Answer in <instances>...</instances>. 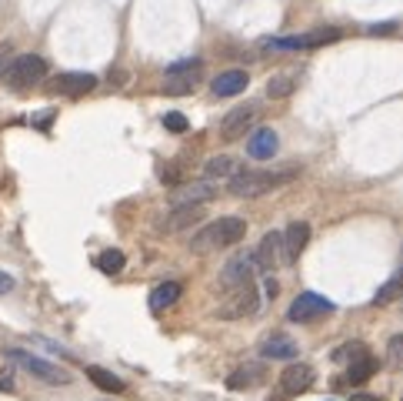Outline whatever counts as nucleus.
<instances>
[{"instance_id":"f257e3e1","label":"nucleus","mask_w":403,"mask_h":401,"mask_svg":"<svg viewBox=\"0 0 403 401\" xmlns=\"http://www.w3.org/2000/svg\"><path fill=\"white\" fill-rule=\"evenodd\" d=\"M300 167L297 164H290V167H283V171H237L230 174L227 181V191L234 194V198H260V194H267V191H274V187H283V184H290V181H297Z\"/></svg>"},{"instance_id":"f03ea898","label":"nucleus","mask_w":403,"mask_h":401,"mask_svg":"<svg viewBox=\"0 0 403 401\" xmlns=\"http://www.w3.org/2000/svg\"><path fill=\"white\" fill-rule=\"evenodd\" d=\"M243 234H247V221L243 218H220V221H210L207 227H200L193 234L190 251L207 254L213 247H230L237 241H243Z\"/></svg>"},{"instance_id":"7ed1b4c3","label":"nucleus","mask_w":403,"mask_h":401,"mask_svg":"<svg viewBox=\"0 0 403 401\" xmlns=\"http://www.w3.org/2000/svg\"><path fill=\"white\" fill-rule=\"evenodd\" d=\"M200 74H204L200 57H184L164 70V90L167 94H190L200 84Z\"/></svg>"},{"instance_id":"20e7f679","label":"nucleus","mask_w":403,"mask_h":401,"mask_svg":"<svg viewBox=\"0 0 403 401\" xmlns=\"http://www.w3.org/2000/svg\"><path fill=\"white\" fill-rule=\"evenodd\" d=\"M43 77H47V61L41 54H21V57H14V64L7 70V84L14 90L34 88V84H41Z\"/></svg>"},{"instance_id":"39448f33","label":"nucleus","mask_w":403,"mask_h":401,"mask_svg":"<svg viewBox=\"0 0 403 401\" xmlns=\"http://www.w3.org/2000/svg\"><path fill=\"white\" fill-rule=\"evenodd\" d=\"M323 314H334V301H327V298H320L314 291H303L297 301L287 308V318L290 321H297V325H310V321H317Z\"/></svg>"},{"instance_id":"423d86ee","label":"nucleus","mask_w":403,"mask_h":401,"mask_svg":"<svg viewBox=\"0 0 403 401\" xmlns=\"http://www.w3.org/2000/svg\"><path fill=\"white\" fill-rule=\"evenodd\" d=\"M7 358H14L17 364H23L34 378L47 381V384H67L70 375H67L64 368H57V364H50V361H43V358H34L27 355V351H17V348H7Z\"/></svg>"},{"instance_id":"0eeeda50","label":"nucleus","mask_w":403,"mask_h":401,"mask_svg":"<svg viewBox=\"0 0 403 401\" xmlns=\"http://www.w3.org/2000/svg\"><path fill=\"white\" fill-rule=\"evenodd\" d=\"M260 311V294H257V288H254V281H247V285H240L237 288V294L220 308V318H250V314H257Z\"/></svg>"},{"instance_id":"6e6552de","label":"nucleus","mask_w":403,"mask_h":401,"mask_svg":"<svg viewBox=\"0 0 403 401\" xmlns=\"http://www.w3.org/2000/svg\"><path fill=\"white\" fill-rule=\"evenodd\" d=\"M254 271H257V258L250 251H243V254H237V258H230V261L224 265L220 285H224V288H240V285L254 281Z\"/></svg>"},{"instance_id":"1a4fd4ad","label":"nucleus","mask_w":403,"mask_h":401,"mask_svg":"<svg viewBox=\"0 0 403 401\" xmlns=\"http://www.w3.org/2000/svg\"><path fill=\"white\" fill-rule=\"evenodd\" d=\"M254 121H257V104H240V107L224 114V121H220V137H224V141H237V137H243V134L250 131Z\"/></svg>"},{"instance_id":"9d476101","label":"nucleus","mask_w":403,"mask_h":401,"mask_svg":"<svg viewBox=\"0 0 403 401\" xmlns=\"http://www.w3.org/2000/svg\"><path fill=\"white\" fill-rule=\"evenodd\" d=\"M204 218V204H173L167 214L160 218V231L164 234H173V231H184V227H190V224H197Z\"/></svg>"},{"instance_id":"9b49d317","label":"nucleus","mask_w":403,"mask_h":401,"mask_svg":"<svg viewBox=\"0 0 403 401\" xmlns=\"http://www.w3.org/2000/svg\"><path fill=\"white\" fill-rule=\"evenodd\" d=\"M50 88L57 94H67V97H80V94H90L97 88V77L94 74H84V70H67V74H57Z\"/></svg>"},{"instance_id":"f8f14e48","label":"nucleus","mask_w":403,"mask_h":401,"mask_svg":"<svg viewBox=\"0 0 403 401\" xmlns=\"http://www.w3.org/2000/svg\"><path fill=\"white\" fill-rule=\"evenodd\" d=\"M260 355L263 358H280V361H290V358L297 355V341L290 338V334H283V331H270V334H263L260 338Z\"/></svg>"},{"instance_id":"ddd939ff","label":"nucleus","mask_w":403,"mask_h":401,"mask_svg":"<svg viewBox=\"0 0 403 401\" xmlns=\"http://www.w3.org/2000/svg\"><path fill=\"white\" fill-rule=\"evenodd\" d=\"M280 254H283V234H276V231H270V234H263V241H260V247L254 251L257 258V271H274L276 261H280Z\"/></svg>"},{"instance_id":"4468645a","label":"nucleus","mask_w":403,"mask_h":401,"mask_svg":"<svg viewBox=\"0 0 403 401\" xmlns=\"http://www.w3.org/2000/svg\"><path fill=\"white\" fill-rule=\"evenodd\" d=\"M310 241V224L307 221H294L287 231H283V261H297L300 254H303V247Z\"/></svg>"},{"instance_id":"2eb2a0df","label":"nucleus","mask_w":403,"mask_h":401,"mask_svg":"<svg viewBox=\"0 0 403 401\" xmlns=\"http://www.w3.org/2000/svg\"><path fill=\"white\" fill-rule=\"evenodd\" d=\"M250 84V77H247V70H224V74H217L210 81V90L217 97H237V94H243Z\"/></svg>"},{"instance_id":"dca6fc26","label":"nucleus","mask_w":403,"mask_h":401,"mask_svg":"<svg viewBox=\"0 0 403 401\" xmlns=\"http://www.w3.org/2000/svg\"><path fill=\"white\" fill-rule=\"evenodd\" d=\"M280 388L287 395H303L307 388H314V368L310 364H290L283 375H280Z\"/></svg>"},{"instance_id":"f3484780","label":"nucleus","mask_w":403,"mask_h":401,"mask_svg":"<svg viewBox=\"0 0 403 401\" xmlns=\"http://www.w3.org/2000/svg\"><path fill=\"white\" fill-rule=\"evenodd\" d=\"M276 147H280V137H276L274 127H260V131H254L250 134V141H247V154L254 157V161L274 157Z\"/></svg>"},{"instance_id":"a211bd4d","label":"nucleus","mask_w":403,"mask_h":401,"mask_svg":"<svg viewBox=\"0 0 403 401\" xmlns=\"http://www.w3.org/2000/svg\"><path fill=\"white\" fill-rule=\"evenodd\" d=\"M180 285L177 281H164V285H157V288L150 291V311H167L170 305H177V298H180Z\"/></svg>"},{"instance_id":"6ab92c4d","label":"nucleus","mask_w":403,"mask_h":401,"mask_svg":"<svg viewBox=\"0 0 403 401\" xmlns=\"http://www.w3.org/2000/svg\"><path fill=\"white\" fill-rule=\"evenodd\" d=\"M373 375H377V358L363 355V358H357V361H350L347 381H350V384H363V381H370Z\"/></svg>"},{"instance_id":"aec40b11","label":"nucleus","mask_w":403,"mask_h":401,"mask_svg":"<svg viewBox=\"0 0 403 401\" xmlns=\"http://www.w3.org/2000/svg\"><path fill=\"white\" fill-rule=\"evenodd\" d=\"M217 194V187L207 184V181H200V184H187L180 194H177V204H204V200H210Z\"/></svg>"},{"instance_id":"412c9836","label":"nucleus","mask_w":403,"mask_h":401,"mask_svg":"<svg viewBox=\"0 0 403 401\" xmlns=\"http://www.w3.org/2000/svg\"><path fill=\"white\" fill-rule=\"evenodd\" d=\"M87 378L94 381L100 391H110V395H117V391H124V381L117 378V375H110L107 368H97V364H90L87 368Z\"/></svg>"},{"instance_id":"4be33fe9","label":"nucleus","mask_w":403,"mask_h":401,"mask_svg":"<svg viewBox=\"0 0 403 401\" xmlns=\"http://www.w3.org/2000/svg\"><path fill=\"white\" fill-rule=\"evenodd\" d=\"M400 294H403V267L390 278V281H383L380 285V291L373 294V305H377V308H380V305H390V301H397Z\"/></svg>"},{"instance_id":"5701e85b","label":"nucleus","mask_w":403,"mask_h":401,"mask_svg":"<svg viewBox=\"0 0 403 401\" xmlns=\"http://www.w3.org/2000/svg\"><path fill=\"white\" fill-rule=\"evenodd\" d=\"M204 174L207 178H230V174H237V161L227 154H217L204 164Z\"/></svg>"},{"instance_id":"b1692460","label":"nucleus","mask_w":403,"mask_h":401,"mask_svg":"<svg viewBox=\"0 0 403 401\" xmlns=\"http://www.w3.org/2000/svg\"><path fill=\"white\" fill-rule=\"evenodd\" d=\"M127 265V258H124V251H117V247H107L97 254V267L104 271V274H120Z\"/></svg>"},{"instance_id":"393cba45","label":"nucleus","mask_w":403,"mask_h":401,"mask_svg":"<svg viewBox=\"0 0 403 401\" xmlns=\"http://www.w3.org/2000/svg\"><path fill=\"white\" fill-rule=\"evenodd\" d=\"M263 381V368L260 364H250V368H237L234 375L227 378L230 388H250V384H260Z\"/></svg>"},{"instance_id":"a878e982","label":"nucleus","mask_w":403,"mask_h":401,"mask_svg":"<svg viewBox=\"0 0 403 401\" xmlns=\"http://www.w3.org/2000/svg\"><path fill=\"white\" fill-rule=\"evenodd\" d=\"M303 37V50H310V47H323V44H334L340 37L337 27H320V30H310V34H300Z\"/></svg>"},{"instance_id":"bb28decb","label":"nucleus","mask_w":403,"mask_h":401,"mask_svg":"<svg viewBox=\"0 0 403 401\" xmlns=\"http://www.w3.org/2000/svg\"><path fill=\"white\" fill-rule=\"evenodd\" d=\"M294 74H280V77H270V84H267V97H287L290 90H294Z\"/></svg>"},{"instance_id":"cd10ccee","label":"nucleus","mask_w":403,"mask_h":401,"mask_svg":"<svg viewBox=\"0 0 403 401\" xmlns=\"http://www.w3.org/2000/svg\"><path fill=\"white\" fill-rule=\"evenodd\" d=\"M367 355V345L363 341H347L343 348H337L334 351V361H357V358Z\"/></svg>"},{"instance_id":"c85d7f7f","label":"nucleus","mask_w":403,"mask_h":401,"mask_svg":"<svg viewBox=\"0 0 403 401\" xmlns=\"http://www.w3.org/2000/svg\"><path fill=\"white\" fill-rule=\"evenodd\" d=\"M164 127H167V131H173V134H187L190 121H187L180 111H170V114H164Z\"/></svg>"},{"instance_id":"c756f323","label":"nucleus","mask_w":403,"mask_h":401,"mask_svg":"<svg viewBox=\"0 0 403 401\" xmlns=\"http://www.w3.org/2000/svg\"><path fill=\"white\" fill-rule=\"evenodd\" d=\"M386 358L393 368H403V334H393L390 345H386Z\"/></svg>"},{"instance_id":"7c9ffc66","label":"nucleus","mask_w":403,"mask_h":401,"mask_svg":"<svg viewBox=\"0 0 403 401\" xmlns=\"http://www.w3.org/2000/svg\"><path fill=\"white\" fill-rule=\"evenodd\" d=\"M10 64H14V44L3 41V44H0V77L10 70Z\"/></svg>"},{"instance_id":"2f4dec72","label":"nucleus","mask_w":403,"mask_h":401,"mask_svg":"<svg viewBox=\"0 0 403 401\" xmlns=\"http://www.w3.org/2000/svg\"><path fill=\"white\" fill-rule=\"evenodd\" d=\"M160 181H164L167 187H177V184H180V171H177V167H164V171H160Z\"/></svg>"},{"instance_id":"473e14b6","label":"nucleus","mask_w":403,"mask_h":401,"mask_svg":"<svg viewBox=\"0 0 403 401\" xmlns=\"http://www.w3.org/2000/svg\"><path fill=\"white\" fill-rule=\"evenodd\" d=\"M0 391H14V371H0Z\"/></svg>"},{"instance_id":"72a5a7b5","label":"nucleus","mask_w":403,"mask_h":401,"mask_svg":"<svg viewBox=\"0 0 403 401\" xmlns=\"http://www.w3.org/2000/svg\"><path fill=\"white\" fill-rule=\"evenodd\" d=\"M10 291H14V278L0 271V294H10Z\"/></svg>"},{"instance_id":"f704fd0d","label":"nucleus","mask_w":403,"mask_h":401,"mask_svg":"<svg viewBox=\"0 0 403 401\" xmlns=\"http://www.w3.org/2000/svg\"><path fill=\"white\" fill-rule=\"evenodd\" d=\"M390 30H397V23L390 21V23H373L370 27V34H390Z\"/></svg>"},{"instance_id":"c9c22d12","label":"nucleus","mask_w":403,"mask_h":401,"mask_svg":"<svg viewBox=\"0 0 403 401\" xmlns=\"http://www.w3.org/2000/svg\"><path fill=\"white\" fill-rule=\"evenodd\" d=\"M124 81H127L124 70H113V74H110V84H124Z\"/></svg>"},{"instance_id":"e433bc0d","label":"nucleus","mask_w":403,"mask_h":401,"mask_svg":"<svg viewBox=\"0 0 403 401\" xmlns=\"http://www.w3.org/2000/svg\"><path fill=\"white\" fill-rule=\"evenodd\" d=\"M350 401H380V398H377V395H363V391H357Z\"/></svg>"},{"instance_id":"4c0bfd02","label":"nucleus","mask_w":403,"mask_h":401,"mask_svg":"<svg viewBox=\"0 0 403 401\" xmlns=\"http://www.w3.org/2000/svg\"><path fill=\"white\" fill-rule=\"evenodd\" d=\"M276 291H280V288H276V281H274V278H267V294H270V298H276Z\"/></svg>"}]
</instances>
